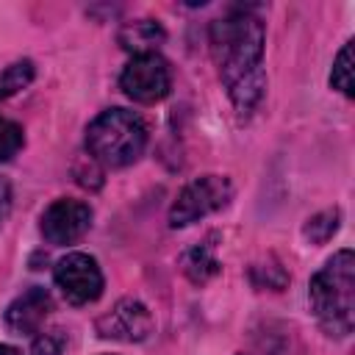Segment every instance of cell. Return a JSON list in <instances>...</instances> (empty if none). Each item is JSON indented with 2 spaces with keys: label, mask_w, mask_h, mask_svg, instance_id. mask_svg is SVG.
<instances>
[{
  "label": "cell",
  "mask_w": 355,
  "mask_h": 355,
  "mask_svg": "<svg viewBox=\"0 0 355 355\" xmlns=\"http://www.w3.org/2000/svg\"><path fill=\"white\" fill-rule=\"evenodd\" d=\"M330 86L338 89L344 97H352V42H347L338 50L330 72Z\"/></svg>",
  "instance_id": "14"
},
{
  "label": "cell",
  "mask_w": 355,
  "mask_h": 355,
  "mask_svg": "<svg viewBox=\"0 0 355 355\" xmlns=\"http://www.w3.org/2000/svg\"><path fill=\"white\" fill-rule=\"evenodd\" d=\"M233 200V183L225 175H202L183 186L178 200L169 208V227H189L222 208Z\"/></svg>",
  "instance_id": "4"
},
{
  "label": "cell",
  "mask_w": 355,
  "mask_h": 355,
  "mask_svg": "<svg viewBox=\"0 0 355 355\" xmlns=\"http://www.w3.org/2000/svg\"><path fill=\"white\" fill-rule=\"evenodd\" d=\"M22 144H25L22 128H19L17 122L0 116V164H3V161H11V158L19 153Z\"/></svg>",
  "instance_id": "15"
},
{
  "label": "cell",
  "mask_w": 355,
  "mask_h": 355,
  "mask_svg": "<svg viewBox=\"0 0 355 355\" xmlns=\"http://www.w3.org/2000/svg\"><path fill=\"white\" fill-rule=\"evenodd\" d=\"M97 333L111 341H144L153 333V313L144 302L125 297L97 319Z\"/></svg>",
  "instance_id": "8"
},
{
  "label": "cell",
  "mask_w": 355,
  "mask_h": 355,
  "mask_svg": "<svg viewBox=\"0 0 355 355\" xmlns=\"http://www.w3.org/2000/svg\"><path fill=\"white\" fill-rule=\"evenodd\" d=\"M50 311H53V300H50L47 288L31 286L6 308V324L17 336H33L42 330Z\"/></svg>",
  "instance_id": "9"
},
{
  "label": "cell",
  "mask_w": 355,
  "mask_h": 355,
  "mask_svg": "<svg viewBox=\"0 0 355 355\" xmlns=\"http://www.w3.org/2000/svg\"><path fill=\"white\" fill-rule=\"evenodd\" d=\"M311 311L319 327L333 336L344 338L352 333L355 324V255L352 250H338L324 266L311 277L308 286Z\"/></svg>",
  "instance_id": "2"
},
{
  "label": "cell",
  "mask_w": 355,
  "mask_h": 355,
  "mask_svg": "<svg viewBox=\"0 0 355 355\" xmlns=\"http://www.w3.org/2000/svg\"><path fill=\"white\" fill-rule=\"evenodd\" d=\"M11 200H14V194H11V183L0 175V227H3V222L8 219V214H11Z\"/></svg>",
  "instance_id": "17"
},
{
  "label": "cell",
  "mask_w": 355,
  "mask_h": 355,
  "mask_svg": "<svg viewBox=\"0 0 355 355\" xmlns=\"http://www.w3.org/2000/svg\"><path fill=\"white\" fill-rule=\"evenodd\" d=\"M338 222H341L338 208H330V211H322V214L311 216L302 233H305V239H308L311 244H324V241H330L333 233L338 230Z\"/></svg>",
  "instance_id": "13"
},
{
  "label": "cell",
  "mask_w": 355,
  "mask_h": 355,
  "mask_svg": "<svg viewBox=\"0 0 355 355\" xmlns=\"http://www.w3.org/2000/svg\"><path fill=\"white\" fill-rule=\"evenodd\" d=\"M92 205L83 200H72V197H61L55 202L47 205V211L42 214V236L44 241L64 247V244H75L89 227H92Z\"/></svg>",
  "instance_id": "7"
},
{
  "label": "cell",
  "mask_w": 355,
  "mask_h": 355,
  "mask_svg": "<svg viewBox=\"0 0 355 355\" xmlns=\"http://www.w3.org/2000/svg\"><path fill=\"white\" fill-rule=\"evenodd\" d=\"M214 236H208L205 241H200V244H194L191 250H186L183 252V258H180V269H183V275L191 280V283H205V280H211L216 272H219V261H216V255H214Z\"/></svg>",
  "instance_id": "11"
},
{
  "label": "cell",
  "mask_w": 355,
  "mask_h": 355,
  "mask_svg": "<svg viewBox=\"0 0 355 355\" xmlns=\"http://www.w3.org/2000/svg\"><path fill=\"white\" fill-rule=\"evenodd\" d=\"M33 78H36V67L31 58H19V61L8 64L6 69H0V100L28 89L33 83Z\"/></svg>",
  "instance_id": "12"
},
{
  "label": "cell",
  "mask_w": 355,
  "mask_h": 355,
  "mask_svg": "<svg viewBox=\"0 0 355 355\" xmlns=\"http://www.w3.org/2000/svg\"><path fill=\"white\" fill-rule=\"evenodd\" d=\"M55 286L61 288L64 300L69 305H89L103 294V272L97 266V261L86 252H67L58 263H55Z\"/></svg>",
  "instance_id": "6"
},
{
  "label": "cell",
  "mask_w": 355,
  "mask_h": 355,
  "mask_svg": "<svg viewBox=\"0 0 355 355\" xmlns=\"http://www.w3.org/2000/svg\"><path fill=\"white\" fill-rule=\"evenodd\" d=\"M0 355H22L17 347H11V344H0Z\"/></svg>",
  "instance_id": "18"
},
{
  "label": "cell",
  "mask_w": 355,
  "mask_h": 355,
  "mask_svg": "<svg viewBox=\"0 0 355 355\" xmlns=\"http://www.w3.org/2000/svg\"><path fill=\"white\" fill-rule=\"evenodd\" d=\"M147 147V125L136 111L108 108L100 111L86 128V153L92 161L122 169L139 161Z\"/></svg>",
  "instance_id": "3"
},
{
  "label": "cell",
  "mask_w": 355,
  "mask_h": 355,
  "mask_svg": "<svg viewBox=\"0 0 355 355\" xmlns=\"http://www.w3.org/2000/svg\"><path fill=\"white\" fill-rule=\"evenodd\" d=\"M208 44L230 103L239 114H250L266 89L263 22L247 8H233L211 22Z\"/></svg>",
  "instance_id": "1"
},
{
  "label": "cell",
  "mask_w": 355,
  "mask_h": 355,
  "mask_svg": "<svg viewBox=\"0 0 355 355\" xmlns=\"http://www.w3.org/2000/svg\"><path fill=\"white\" fill-rule=\"evenodd\" d=\"M166 31L155 22V19H136V22H125L119 31V44L125 50H130L133 55H144V53H155L158 44H164Z\"/></svg>",
  "instance_id": "10"
},
{
  "label": "cell",
  "mask_w": 355,
  "mask_h": 355,
  "mask_svg": "<svg viewBox=\"0 0 355 355\" xmlns=\"http://www.w3.org/2000/svg\"><path fill=\"white\" fill-rule=\"evenodd\" d=\"M67 338L61 330H50V333H39L33 338V355H61Z\"/></svg>",
  "instance_id": "16"
},
{
  "label": "cell",
  "mask_w": 355,
  "mask_h": 355,
  "mask_svg": "<svg viewBox=\"0 0 355 355\" xmlns=\"http://www.w3.org/2000/svg\"><path fill=\"white\" fill-rule=\"evenodd\" d=\"M119 89L141 105H153L158 100H164L172 89V72L169 64L158 55V53H144V55H133L122 75H119Z\"/></svg>",
  "instance_id": "5"
}]
</instances>
